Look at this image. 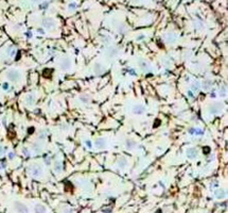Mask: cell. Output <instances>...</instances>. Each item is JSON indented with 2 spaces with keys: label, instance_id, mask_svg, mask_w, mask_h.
<instances>
[{
  "label": "cell",
  "instance_id": "obj_8",
  "mask_svg": "<svg viewBox=\"0 0 228 213\" xmlns=\"http://www.w3.org/2000/svg\"><path fill=\"white\" fill-rule=\"evenodd\" d=\"M1 153H3V151H2V147L0 146V155H1Z\"/></svg>",
  "mask_w": 228,
  "mask_h": 213
},
{
  "label": "cell",
  "instance_id": "obj_4",
  "mask_svg": "<svg viewBox=\"0 0 228 213\" xmlns=\"http://www.w3.org/2000/svg\"><path fill=\"white\" fill-rule=\"evenodd\" d=\"M34 212L35 213H47V209L44 205L37 204L36 206L34 207Z\"/></svg>",
  "mask_w": 228,
  "mask_h": 213
},
{
  "label": "cell",
  "instance_id": "obj_5",
  "mask_svg": "<svg viewBox=\"0 0 228 213\" xmlns=\"http://www.w3.org/2000/svg\"><path fill=\"white\" fill-rule=\"evenodd\" d=\"M32 175H33L34 177H38V176H40V175H41V168L38 167V166L33 167V168H32Z\"/></svg>",
  "mask_w": 228,
  "mask_h": 213
},
{
  "label": "cell",
  "instance_id": "obj_7",
  "mask_svg": "<svg viewBox=\"0 0 228 213\" xmlns=\"http://www.w3.org/2000/svg\"><path fill=\"white\" fill-rule=\"evenodd\" d=\"M65 213H72V211H71V210H66Z\"/></svg>",
  "mask_w": 228,
  "mask_h": 213
},
{
  "label": "cell",
  "instance_id": "obj_3",
  "mask_svg": "<svg viewBox=\"0 0 228 213\" xmlns=\"http://www.w3.org/2000/svg\"><path fill=\"white\" fill-rule=\"evenodd\" d=\"M43 26L45 28H47V29H52V28L55 27V22H54V20L51 19V18H45L43 20Z\"/></svg>",
  "mask_w": 228,
  "mask_h": 213
},
{
  "label": "cell",
  "instance_id": "obj_2",
  "mask_svg": "<svg viewBox=\"0 0 228 213\" xmlns=\"http://www.w3.org/2000/svg\"><path fill=\"white\" fill-rule=\"evenodd\" d=\"M15 209L18 213H28L29 212V209L26 205H23L19 202H16L15 203Z\"/></svg>",
  "mask_w": 228,
  "mask_h": 213
},
{
  "label": "cell",
  "instance_id": "obj_1",
  "mask_svg": "<svg viewBox=\"0 0 228 213\" xmlns=\"http://www.w3.org/2000/svg\"><path fill=\"white\" fill-rule=\"evenodd\" d=\"M7 77H8V78H9L11 81H18L19 78H20V74L17 72V70L12 69V70H10V72H8Z\"/></svg>",
  "mask_w": 228,
  "mask_h": 213
},
{
  "label": "cell",
  "instance_id": "obj_9",
  "mask_svg": "<svg viewBox=\"0 0 228 213\" xmlns=\"http://www.w3.org/2000/svg\"><path fill=\"white\" fill-rule=\"evenodd\" d=\"M33 2H39V1H41V0H32Z\"/></svg>",
  "mask_w": 228,
  "mask_h": 213
},
{
  "label": "cell",
  "instance_id": "obj_6",
  "mask_svg": "<svg viewBox=\"0 0 228 213\" xmlns=\"http://www.w3.org/2000/svg\"><path fill=\"white\" fill-rule=\"evenodd\" d=\"M69 8H70V9H72V10L75 9V3H71V4L69 5Z\"/></svg>",
  "mask_w": 228,
  "mask_h": 213
}]
</instances>
